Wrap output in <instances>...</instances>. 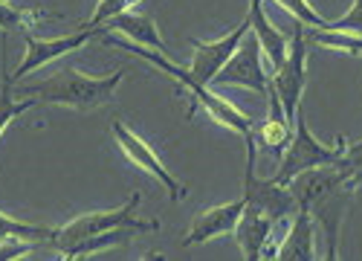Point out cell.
<instances>
[{
    "label": "cell",
    "mask_w": 362,
    "mask_h": 261,
    "mask_svg": "<svg viewBox=\"0 0 362 261\" xmlns=\"http://www.w3.org/2000/svg\"><path fill=\"white\" fill-rule=\"evenodd\" d=\"M356 189L359 183L351 178V171L345 168L342 160L308 168L290 180V192L298 203V209H308L316 229H322L327 244L325 258L330 261L339 258V232Z\"/></svg>",
    "instance_id": "6da1fadb"
},
{
    "label": "cell",
    "mask_w": 362,
    "mask_h": 261,
    "mask_svg": "<svg viewBox=\"0 0 362 261\" xmlns=\"http://www.w3.org/2000/svg\"><path fill=\"white\" fill-rule=\"evenodd\" d=\"M125 79V67L110 76H90L78 67H62L58 73L15 87L18 99H33L35 105H58V108H73V110H99L105 108L119 81Z\"/></svg>",
    "instance_id": "7a4b0ae2"
},
{
    "label": "cell",
    "mask_w": 362,
    "mask_h": 261,
    "mask_svg": "<svg viewBox=\"0 0 362 261\" xmlns=\"http://www.w3.org/2000/svg\"><path fill=\"white\" fill-rule=\"evenodd\" d=\"M105 44L119 47V50H125V52L136 55V58H145L148 64L160 67V73L171 76V79H174L180 87H183L186 93H189V105H192V108H189V116H194V110H197V108H203V110H206L209 116H212L215 122H221L223 128H232L235 134H240L244 139L255 137V122L250 120V116H247L244 110L235 108V102H229V99H223V96L212 93V91H209V84L194 81V79L189 76V70H186V67H177L165 52H157V50L139 47V44H134V41H128V38H116V35H107V33H105Z\"/></svg>",
    "instance_id": "3957f363"
},
{
    "label": "cell",
    "mask_w": 362,
    "mask_h": 261,
    "mask_svg": "<svg viewBox=\"0 0 362 261\" xmlns=\"http://www.w3.org/2000/svg\"><path fill=\"white\" fill-rule=\"evenodd\" d=\"M142 203V195L134 192L128 197V203L116 209H105V212H87V215H78L73 221H67L64 226L55 229V238H52V250L64 253L67 247L90 238V236H102V232H110V229H136V232H157L160 229V221H139L136 218V209Z\"/></svg>",
    "instance_id": "277c9868"
},
{
    "label": "cell",
    "mask_w": 362,
    "mask_h": 261,
    "mask_svg": "<svg viewBox=\"0 0 362 261\" xmlns=\"http://www.w3.org/2000/svg\"><path fill=\"white\" fill-rule=\"evenodd\" d=\"M345 149H348L345 137H337V145L319 142V139L310 134L305 113H301V108H298L296 122H293V137H290V142H287L284 157H281V163H279V168H276V174H273V180H279L281 186H290V180L296 178V174H301V171L342 160Z\"/></svg>",
    "instance_id": "5b68a950"
},
{
    "label": "cell",
    "mask_w": 362,
    "mask_h": 261,
    "mask_svg": "<svg viewBox=\"0 0 362 261\" xmlns=\"http://www.w3.org/2000/svg\"><path fill=\"white\" fill-rule=\"evenodd\" d=\"M305 81H308V35H305V23L293 26V38L287 47V58L273 70L269 79V91H273L284 108V120L293 125L296 113L301 108V93H305Z\"/></svg>",
    "instance_id": "8992f818"
},
{
    "label": "cell",
    "mask_w": 362,
    "mask_h": 261,
    "mask_svg": "<svg viewBox=\"0 0 362 261\" xmlns=\"http://www.w3.org/2000/svg\"><path fill=\"white\" fill-rule=\"evenodd\" d=\"M244 200L247 207L261 209L264 215H269L276 224L284 218H293L298 203L290 192V186H281L279 180L267 178L261 180L255 174V137L247 139V171H244Z\"/></svg>",
    "instance_id": "52a82bcc"
},
{
    "label": "cell",
    "mask_w": 362,
    "mask_h": 261,
    "mask_svg": "<svg viewBox=\"0 0 362 261\" xmlns=\"http://www.w3.org/2000/svg\"><path fill=\"white\" fill-rule=\"evenodd\" d=\"M212 84H218V87H247V91H252L258 96L269 93V79H267V70H264V52H261V44L252 33H247L244 38H240L232 58L221 67V73L215 76Z\"/></svg>",
    "instance_id": "ba28073f"
},
{
    "label": "cell",
    "mask_w": 362,
    "mask_h": 261,
    "mask_svg": "<svg viewBox=\"0 0 362 261\" xmlns=\"http://www.w3.org/2000/svg\"><path fill=\"white\" fill-rule=\"evenodd\" d=\"M110 128H113V137H116V142H119V149L125 151V157H128L131 163H136L145 174H151L154 180H160L163 189L168 192V197H171L174 203H180V200L186 197V186L180 183L174 174L165 168V163L160 160V154L151 149V145H148L136 131H131L125 122H119V120H116Z\"/></svg>",
    "instance_id": "9c48e42d"
},
{
    "label": "cell",
    "mask_w": 362,
    "mask_h": 261,
    "mask_svg": "<svg viewBox=\"0 0 362 261\" xmlns=\"http://www.w3.org/2000/svg\"><path fill=\"white\" fill-rule=\"evenodd\" d=\"M250 33V18L240 21L229 35L218 38V41H192L194 44V55H192V64L186 67L189 76L200 84H212L215 76L221 73V67L232 58L235 47L240 44V38H244Z\"/></svg>",
    "instance_id": "30bf717a"
},
{
    "label": "cell",
    "mask_w": 362,
    "mask_h": 261,
    "mask_svg": "<svg viewBox=\"0 0 362 261\" xmlns=\"http://www.w3.org/2000/svg\"><path fill=\"white\" fill-rule=\"evenodd\" d=\"M93 35H99L96 29H78V33L64 35V38H35L33 33L23 35L26 55H23V62L15 67L12 79H15V81L26 79L29 73H35L38 67H44V64L55 62V58H62V55H67V52H73V50L84 47L90 38H93Z\"/></svg>",
    "instance_id": "8fae6325"
},
{
    "label": "cell",
    "mask_w": 362,
    "mask_h": 261,
    "mask_svg": "<svg viewBox=\"0 0 362 261\" xmlns=\"http://www.w3.org/2000/svg\"><path fill=\"white\" fill-rule=\"evenodd\" d=\"M244 207H247V200H244V195H240L238 200H229V203H221V207L200 212L192 221V229L183 236V247L206 244V241H212L218 236H226V232H235L240 215H244Z\"/></svg>",
    "instance_id": "7c38bea8"
},
{
    "label": "cell",
    "mask_w": 362,
    "mask_h": 261,
    "mask_svg": "<svg viewBox=\"0 0 362 261\" xmlns=\"http://www.w3.org/2000/svg\"><path fill=\"white\" fill-rule=\"evenodd\" d=\"M273 226L276 221L264 215L255 207H244V215H240L238 226H235V241L240 247V255L247 261H258V258H273L276 250L269 247V238H273Z\"/></svg>",
    "instance_id": "4fadbf2b"
},
{
    "label": "cell",
    "mask_w": 362,
    "mask_h": 261,
    "mask_svg": "<svg viewBox=\"0 0 362 261\" xmlns=\"http://www.w3.org/2000/svg\"><path fill=\"white\" fill-rule=\"evenodd\" d=\"M96 33L105 35V33H119V35H125L128 41L139 44V47H148V50H157V52H165V41L160 38V29L154 23V18L151 15H142V12H119L113 18H107L102 26H96Z\"/></svg>",
    "instance_id": "5bb4252c"
},
{
    "label": "cell",
    "mask_w": 362,
    "mask_h": 261,
    "mask_svg": "<svg viewBox=\"0 0 362 261\" xmlns=\"http://www.w3.org/2000/svg\"><path fill=\"white\" fill-rule=\"evenodd\" d=\"M319 253H316V224L310 218L308 209H296L293 215V224L287 229L284 241L276 247V255L279 261H313Z\"/></svg>",
    "instance_id": "9a60e30c"
},
{
    "label": "cell",
    "mask_w": 362,
    "mask_h": 261,
    "mask_svg": "<svg viewBox=\"0 0 362 261\" xmlns=\"http://www.w3.org/2000/svg\"><path fill=\"white\" fill-rule=\"evenodd\" d=\"M247 18H250V33L258 38L264 58H269V64H273V70H276L284 62V58H287V47H290L287 35L281 33L279 26L269 23V18L264 12V0H250Z\"/></svg>",
    "instance_id": "2e32d148"
},
{
    "label": "cell",
    "mask_w": 362,
    "mask_h": 261,
    "mask_svg": "<svg viewBox=\"0 0 362 261\" xmlns=\"http://www.w3.org/2000/svg\"><path fill=\"white\" fill-rule=\"evenodd\" d=\"M0 52H4V73H0V137H4L6 125L12 120H18V116H23L29 108H35V102L15 96V79L6 70V35H4V47H0Z\"/></svg>",
    "instance_id": "e0dca14e"
},
{
    "label": "cell",
    "mask_w": 362,
    "mask_h": 261,
    "mask_svg": "<svg viewBox=\"0 0 362 261\" xmlns=\"http://www.w3.org/2000/svg\"><path fill=\"white\" fill-rule=\"evenodd\" d=\"M4 238H26V241H35L49 247L55 238V229L52 226H41V224H29V221H18L6 212H0V241Z\"/></svg>",
    "instance_id": "ac0fdd59"
},
{
    "label": "cell",
    "mask_w": 362,
    "mask_h": 261,
    "mask_svg": "<svg viewBox=\"0 0 362 261\" xmlns=\"http://www.w3.org/2000/svg\"><path fill=\"white\" fill-rule=\"evenodd\" d=\"M131 236H136V229H110V232H102V236H90L73 247H67L62 255L64 258H87V255H96L113 244H128Z\"/></svg>",
    "instance_id": "d6986e66"
},
{
    "label": "cell",
    "mask_w": 362,
    "mask_h": 261,
    "mask_svg": "<svg viewBox=\"0 0 362 261\" xmlns=\"http://www.w3.org/2000/svg\"><path fill=\"white\" fill-rule=\"evenodd\" d=\"M35 26H38L35 12L18 9V6L4 4V0H0V33H4V35H29Z\"/></svg>",
    "instance_id": "ffe728a7"
},
{
    "label": "cell",
    "mask_w": 362,
    "mask_h": 261,
    "mask_svg": "<svg viewBox=\"0 0 362 261\" xmlns=\"http://www.w3.org/2000/svg\"><path fill=\"white\" fill-rule=\"evenodd\" d=\"M255 131H258L261 142L267 145V149H273V151H284L290 137H293V125L284 120V113H279V116L269 113L261 125H255Z\"/></svg>",
    "instance_id": "44dd1931"
},
{
    "label": "cell",
    "mask_w": 362,
    "mask_h": 261,
    "mask_svg": "<svg viewBox=\"0 0 362 261\" xmlns=\"http://www.w3.org/2000/svg\"><path fill=\"white\" fill-rule=\"evenodd\" d=\"M273 4H279L284 12H290L298 23H305V26H325L327 18H322L308 0H273Z\"/></svg>",
    "instance_id": "7402d4cb"
},
{
    "label": "cell",
    "mask_w": 362,
    "mask_h": 261,
    "mask_svg": "<svg viewBox=\"0 0 362 261\" xmlns=\"http://www.w3.org/2000/svg\"><path fill=\"white\" fill-rule=\"evenodd\" d=\"M136 4H139V0H99L96 12L90 15V21H87L81 29H96V26H102L107 18H113V15H119V12H128V9H134Z\"/></svg>",
    "instance_id": "603a6c76"
},
{
    "label": "cell",
    "mask_w": 362,
    "mask_h": 261,
    "mask_svg": "<svg viewBox=\"0 0 362 261\" xmlns=\"http://www.w3.org/2000/svg\"><path fill=\"white\" fill-rule=\"evenodd\" d=\"M327 29H339V33H351V35H362V0H354L351 9L337 18V21H327Z\"/></svg>",
    "instance_id": "cb8c5ba5"
},
{
    "label": "cell",
    "mask_w": 362,
    "mask_h": 261,
    "mask_svg": "<svg viewBox=\"0 0 362 261\" xmlns=\"http://www.w3.org/2000/svg\"><path fill=\"white\" fill-rule=\"evenodd\" d=\"M38 244L35 241H26V238H4L0 241V261H15L29 255Z\"/></svg>",
    "instance_id": "d4e9b609"
},
{
    "label": "cell",
    "mask_w": 362,
    "mask_h": 261,
    "mask_svg": "<svg viewBox=\"0 0 362 261\" xmlns=\"http://www.w3.org/2000/svg\"><path fill=\"white\" fill-rule=\"evenodd\" d=\"M342 163H345V168L351 171V178L362 186V139L354 142V145H348L345 154H342Z\"/></svg>",
    "instance_id": "484cf974"
},
{
    "label": "cell",
    "mask_w": 362,
    "mask_h": 261,
    "mask_svg": "<svg viewBox=\"0 0 362 261\" xmlns=\"http://www.w3.org/2000/svg\"><path fill=\"white\" fill-rule=\"evenodd\" d=\"M4 4H12V0H4Z\"/></svg>",
    "instance_id": "4316f807"
}]
</instances>
